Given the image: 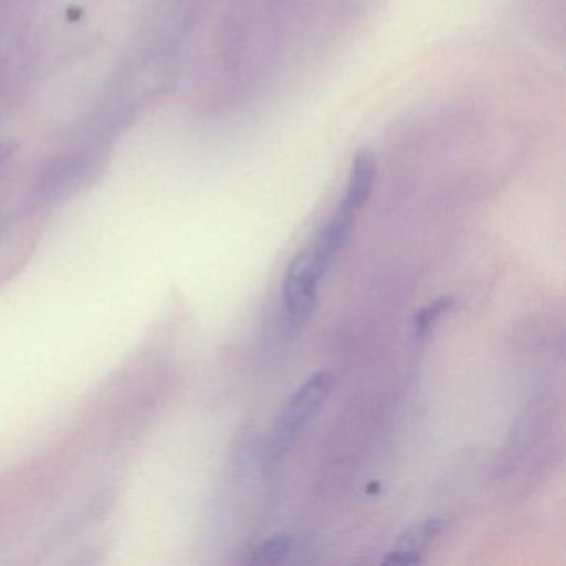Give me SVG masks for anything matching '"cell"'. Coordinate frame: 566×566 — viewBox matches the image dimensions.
Returning <instances> with one entry per match:
<instances>
[{
	"label": "cell",
	"mask_w": 566,
	"mask_h": 566,
	"mask_svg": "<svg viewBox=\"0 0 566 566\" xmlns=\"http://www.w3.org/2000/svg\"><path fill=\"white\" fill-rule=\"evenodd\" d=\"M11 145L0 144V161H4L6 158L9 157V154H11Z\"/></svg>",
	"instance_id": "ba28073f"
},
{
	"label": "cell",
	"mask_w": 566,
	"mask_h": 566,
	"mask_svg": "<svg viewBox=\"0 0 566 566\" xmlns=\"http://www.w3.org/2000/svg\"><path fill=\"white\" fill-rule=\"evenodd\" d=\"M443 522L437 518H427L417 525L407 528L397 538L396 545L386 553L382 563L386 565H416L422 559L423 553L430 543L442 532Z\"/></svg>",
	"instance_id": "3957f363"
},
{
	"label": "cell",
	"mask_w": 566,
	"mask_h": 566,
	"mask_svg": "<svg viewBox=\"0 0 566 566\" xmlns=\"http://www.w3.org/2000/svg\"><path fill=\"white\" fill-rule=\"evenodd\" d=\"M296 552V538L290 535H274L266 542L260 543L250 556H247V565H281L287 562Z\"/></svg>",
	"instance_id": "8992f818"
},
{
	"label": "cell",
	"mask_w": 566,
	"mask_h": 566,
	"mask_svg": "<svg viewBox=\"0 0 566 566\" xmlns=\"http://www.w3.org/2000/svg\"><path fill=\"white\" fill-rule=\"evenodd\" d=\"M354 221H356V211L344 207L343 203L336 208L333 217L323 224L316 240L310 244L317 256L323 258L327 264L333 263L336 254L346 247L349 241L350 233L354 230Z\"/></svg>",
	"instance_id": "5b68a950"
},
{
	"label": "cell",
	"mask_w": 566,
	"mask_h": 566,
	"mask_svg": "<svg viewBox=\"0 0 566 566\" xmlns=\"http://www.w3.org/2000/svg\"><path fill=\"white\" fill-rule=\"evenodd\" d=\"M377 180V158L374 151H357L356 158L350 165L349 177H347L346 193L343 205L353 211L363 210L367 201L373 197L374 187Z\"/></svg>",
	"instance_id": "277c9868"
},
{
	"label": "cell",
	"mask_w": 566,
	"mask_h": 566,
	"mask_svg": "<svg viewBox=\"0 0 566 566\" xmlns=\"http://www.w3.org/2000/svg\"><path fill=\"white\" fill-rule=\"evenodd\" d=\"M333 386L334 374L331 370L321 369L311 374L303 386L297 387L296 392L290 397L277 416L276 422L271 427L270 437H268V455L271 460L283 455L293 446L304 427L326 402Z\"/></svg>",
	"instance_id": "6da1fadb"
},
{
	"label": "cell",
	"mask_w": 566,
	"mask_h": 566,
	"mask_svg": "<svg viewBox=\"0 0 566 566\" xmlns=\"http://www.w3.org/2000/svg\"><path fill=\"white\" fill-rule=\"evenodd\" d=\"M329 264L313 248L300 251L291 261L283 281V306L291 329L300 331L316 313L319 284Z\"/></svg>",
	"instance_id": "7a4b0ae2"
},
{
	"label": "cell",
	"mask_w": 566,
	"mask_h": 566,
	"mask_svg": "<svg viewBox=\"0 0 566 566\" xmlns=\"http://www.w3.org/2000/svg\"><path fill=\"white\" fill-rule=\"evenodd\" d=\"M452 304V296H442L437 297L429 306L420 310L419 313L416 314V319H413V333H416L417 339H423V337L430 333V329H432L433 324L439 321V317L442 316L446 311L450 310Z\"/></svg>",
	"instance_id": "52a82bcc"
}]
</instances>
